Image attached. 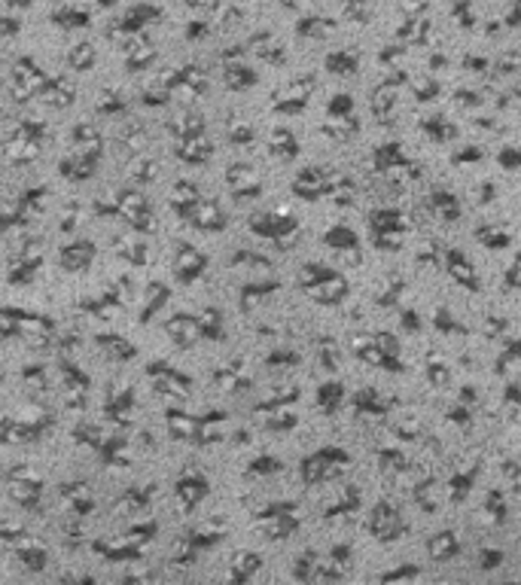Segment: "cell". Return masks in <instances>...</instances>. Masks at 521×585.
I'll list each match as a JSON object with an SVG mask.
<instances>
[{
	"mask_svg": "<svg viewBox=\"0 0 521 585\" xmlns=\"http://www.w3.org/2000/svg\"><path fill=\"white\" fill-rule=\"evenodd\" d=\"M326 241H330L335 250H354L357 247V235L351 232L348 226H335V229L326 235Z\"/></svg>",
	"mask_w": 521,
	"mask_h": 585,
	"instance_id": "6da1fadb",
	"label": "cell"
},
{
	"mask_svg": "<svg viewBox=\"0 0 521 585\" xmlns=\"http://www.w3.org/2000/svg\"><path fill=\"white\" fill-rule=\"evenodd\" d=\"M341 399H344L341 384H323L320 387V406H326V412H335Z\"/></svg>",
	"mask_w": 521,
	"mask_h": 585,
	"instance_id": "7a4b0ae2",
	"label": "cell"
},
{
	"mask_svg": "<svg viewBox=\"0 0 521 585\" xmlns=\"http://www.w3.org/2000/svg\"><path fill=\"white\" fill-rule=\"evenodd\" d=\"M387 525H396L400 528V518H396V515H391V506H378V512H375V518H372V528L378 530V534H381V539H384V528Z\"/></svg>",
	"mask_w": 521,
	"mask_h": 585,
	"instance_id": "3957f363",
	"label": "cell"
},
{
	"mask_svg": "<svg viewBox=\"0 0 521 585\" xmlns=\"http://www.w3.org/2000/svg\"><path fill=\"white\" fill-rule=\"evenodd\" d=\"M439 539H442V549H445L448 555H457V549H461V546H457V537H454V534H439ZM430 549H436V543H430ZM433 555L439 558L442 552H439V549H436V552H433Z\"/></svg>",
	"mask_w": 521,
	"mask_h": 585,
	"instance_id": "277c9868",
	"label": "cell"
},
{
	"mask_svg": "<svg viewBox=\"0 0 521 585\" xmlns=\"http://www.w3.org/2000/svg\"><path fill=\"white\" fill-rule=\"evenodd\" d=\"M482 567H497L500 561H503V552H482Z\"/></svg>",
	"mask_w": 521,
	"mask_h": 585,
	"instance_id": "5b68a950",
	"label": "cell"
},
{
	"mask_svg": "<svg viewBox=\"0 0 521 585\" xmlns=\"http://www.w3.org/2000/svg\"><path fill=\"white\" fill-rule=\"evenodd\" d=\"M500 159H503V165H506V168H512V165H521V156H509V153H503Z\"/></svg>",
	"mask_w": 521,
	"mask_h": 585,
	"instance_id": "8992f818",
	"label": "cell"
},
{
	"mask_svg": "<svg viewBox=\"0 0 521 585\" xmlns=\"http://www.w3.org/2000/svg\"><path fill=\"white\" fill-rule=\"evenodd\" d=\"M518 275H521V256L515 259V266H512V277H509V284H518Z\"/></svg>",
	"mask_w": 521,
	"mask_h": 585,
	"instance_id": "52a82bcc",
	"label": "cell"
}]
</instances>
